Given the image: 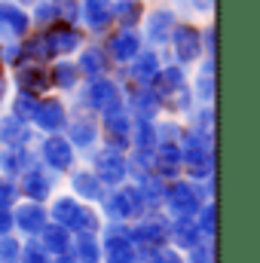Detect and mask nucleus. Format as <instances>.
Here are the masks:
<instances>
[{"label":"nucleus","instance_id":"1","mask_svg":"<svg viewBox=\"0 0 260 263\" xmlns=\"http://www.w3.org/2000/svg\"><path fill=\"white\" fill-rule=\"evenodd\" d=\"M178 147H181V175L187 181H205L214 175V138H205L184 126V138Z\"/></svg>","mask_w":260,"mask_h":263},{"label":"nucleus","instance_id":"2","mask_svg":"<svg viewBox=\"0 0 260 263\" xmlns=\"http://www.w3.org/2000/svg\"><path fill=\"white\" fill-rule=\"evenodd\" d=\"M98 211H101L104 220H126V223H132V220L147 214V205H144V199L138 193V187L132 181H126L120 187H107L104 199L98 202Z\"/></svg>","mask_w":260,"mask_h":263},{"label":"nucleus","instance_id":"3","mask_svg":"<svg viewBox=\"0 0 260 263\" xmlns=\"http://www.w3.org/2000/svg\"><path fill=\"white\" fill-rule=\"evenodd\" d=\"M34 153H37V162L43 165V168H49L52 175H67L70 168H77V150H73V144L65 138V132H55V135H43V138H37V144H34Z\"/></svg>","mask_w":260,"mask_h":263},{"label":"nucleus","instance_id":"4","mask_svg":"<svg viewBox=\"0 0 260 263\" xmlns=\"http://www.w3.org/2000/svg\"><path fill=\"white\" fill-rule=\"evenodd\" d=\"M202 205V196L196 190L193 181H187L184 175L175 181H165V193H162V214L169 220H190Z\"/></svg>","mask_w":260,"mask_h":263},{"label":"nucleus","instance_id":"5","mask_svg":"<svg viewBox=\"0 0 260 263\" xmlns=\"http://www.w3.org/2000/svg\"><path fill=\"white\" fill-rule=\"evenodd\" d=\"M98 239H101V263H135L138 248L132 242L126 220H104Z\"/></svg>","mask_w":260,"mask_h":263},{"label":"nucleus","instance_id":"6","mask_svg":"<svg viewBox=\"0 0 260 263\" xmlns=\"http://www.w3.org/2000/svg\"><path fill=\"white\" fill-rule=\"evenodd\" d=\"M80 107L92 110L95 117H104V114H114V110L126 107V95L120 92V86L110 77H98V80L86 83V89L80 95Z\"/></svg>","mask_w":260,"mask_h":263},{"label":"nucleus","instance_id":"7","mask_svg":"<svg viewBox=\"0 0 260 263\" xmlns=\"http://www.w3.org/2000/svg\"><path fill=\"white\" fill-rule=\"evenodd\" d=\"M86 159H89V168L95 172V178L104 187H120V184L129 181V162H126V153L123 150H114L107 144H98Z\"/></svg>","mask_w":260,"mask_h":263},{"label":"nucleus","instance_id":"8","mask_svg":"<svg viewBox=\"0 0 260 263\" xmlns=\"http://www.w3.org/2000/svg\"><path fill=\"white\" fill-rule=\"evenodd\" d=\"M65 138L73 144L77 153H92L101 144V123L92 110L80 107L77 114H67V126H65Z\"/></svg>","mask_w":260,"mask_h":263},{"label":"nucleus","instance_id":"9","mask_svg":"<svg viewBox=\"0 0 260 263\" xmlns=\"http://www.w3.org/2000/svg\"><path fill=\"white\" fill-rule=\"evenodd\" d=\"M129 236L138 251H144V248H162V245H169V217L162 211H150V214L132 220Z\"/></svg>","mask_w":260,"mask_h":263},{"label":"nucleus","instance_id":"10","mask_svg":"<svg viewBox=\"0 0 260 263\" xmlns=\"http://www.w3.org/2000/svg\"><path fill=\"white\" fill-rule=\"evenodd\" d=\"M15 184H18V196L22 199H28V202H49V199L55 196L59 175H52L49 168H43L40 162H34V165H28L15 178Z\"/></svg>","mask_w":260,"mask_h":263},{"label":"nucleus","instance_id":"11","mask_svg":"<svg viewBox=\"0 0 260 263\" xmlns=\"http://www.w3.org/2000/svg\"><path fill=\"white\" fill-rule=\"evenodd\" d=\"M49 214H46V202H28L18 199L12 205V227L18 233V239H37V233L46 227Z\"/></svg>","mask_w":260,"mask_h":263},{"label":"nucleus","instance_id":"12","mask_svg":"<svg viewBox=\"0 0 260 263\" xmlns=\"http://www.w3.org/2000/svg\"><path fill=\"white\" fill-rule=\"evenodd\" d=\"M67 104L62 98H40L37 101V110L31 117V126L37 135H55V132H65L67 126Z\"/></svg>","mask_w":260,"mask_h":263},{"label":"nucleus","instance_id":"13","mask_svg":"<svg viewBox=\"0 0 260 263\" xmlns=\"http://www.w3.org/2000/svg\"><path fill=\"white\" fill-rule=\"evenodd\" d=\"M98 123H101V141L107 147L123 150V153L132 147V117L126 107H120L114 114H104Z\"/></svg>","mask_w":260,"mask_h":263},{"label":"nucleus","instance_id":"14","mask_svg":"<svg viewBox=\"0 0 260 263\" xmlns=\"http://www.w3.org/2000/svg\"><path fill=\"white\" fill-rule=\"evenodd\" d=\"M67 184H70V196H77L80 202H89V205H98L107 187L95 178V172L86 165V168H70L67 172Z\"/></svg>","mask_w":260,"mask_h":263},{"label":"nucleus","instance_id":"15","mask_svg":"<svg viewBox=\"0 0 260 263\" xmlns=\"http://www.w3.org/2000/svg\"><path fill=\"white\" fill-rule=\"evenodd\" d=\"M37 132L31 123L25 120H15L12 114H3L0 117V147H34L37 144Z\"/></svg>","mask_w":260,"mask_h":263},{"label":"nucleus","instance_id":"16","mask_svg":"<svg viewBox=\"0 0 260 263\" xmlns=\"http://www.w3.org/2000/svg\"><path fill=\"white\" fill-rule=\"evenodd\" d=\"M169 40L175 43V55H178L181 65H193L199 59V52H202V37H199V31L193 25H175Z\"/></svg>","mask_w":260,"mask_h":263},{"label":"nucleus","instance_id":"17","mask_svg":"<svg viewBox=\"0 0 260 263\" xmlns=\"http://www.w3.org/2000/svg\"><path fill=\"white\" fill-rule=\"evenodd\" d=\"M15 89L18 92H31V95H46L49 89H52V83H49V70H43V67L37 65V62H25V65L15 67Z\"/></svg>","mask_w":260,"mask_h":263},{"label":"nucleus","instance_id":"18","mask_svg":"<svg viewBox=\"0 0 260 263\" xmlns=\"http://www.w3.org/2000/svg\"><path fill=\"white\" fill-rule=\"evenodd\" d=\"M126 110H129L132 120H159L162 104H159V98L150 86H138L126 98Z\"/></svg>","mask_w":260,"mask_h":263},{"label":"nucleus","instance_id":"19","mask_svg":"<svg viewBox=\"0 0 260 263\" xmlns=\"http://www.w3.org/2000/svg\"><path fill=\"white\" fill-rule=\"evenodd\" d=\"M34 162H37L34 147H0V175H6L12 181Z\"/></svg>","mask_w":260,"mask_h":263},{"label":"nucleus","instance_id":"20","mask_svg":"<svg viewBox=\"0 0 260 263\" xmlns=\"http://www.w3.org/2000/svg\"><path fill=\"white\" fill-rule=\"evenodd\" d=\"M43 43H46V49H49V55H65V52H73L77 46H80V31L73 28V25H52L46 34H43Z\"/></svg>","mask_w":260,"mask_h":263},{"label":"nucleus","instance_id":"21","mask_svg":"<svg viewBox=\"0 0 260 263\" xmlns=\"http://www.w3.org/2000/svg\"><path fill=\"white\" fill-rule=\"evenodd\" d=\"M37 242L46 248V254H49V257H59V254H67V251H70L73 233H70L67 227H62V223L46 220V227L37 233Z\"/></svg>","mask_w":260,"mask_h":263},{"label":"nucleus","instance_id":"22","mask_svg":"<svg viewBox=\"0 0 260 263\" xmlns=\"http://www.w3.org/2000/svg\"><path fill=\"white\" fill-rule=\"evenodd\" d=\"M80 208H83V202H80L77 196H70V193L52 196L49 202H46V214H49V220H52V223H62V227H67V230H73Z\"/></svg>","mask_w":260,"mask_h":263},{"label":"nucleus","instance_id":"23","mask_svg":"<svg viewBox=\"0 0 260 263\" xmlns=\"http://www.w3.org/2000/svg\"><path fill=\"white\" fill-rule=\"evenodd\" d=\"M199 242H205V236L199 233V227L193 223V217L190 220H169V245L175 248V251H190L196 248Z\"/></svg>","mask_w":260,"mask_h":263},{"label":"nucleus","instance_id":"24","mask_svg":"<svg viewBox=\"0 0 260 263\" xmlns=\"http://www.w3.org/2000/svg\"><path fill=\"white\" fill-rule=\"evenodd\" d=\"M153 175H159L162 181L181 178V147H178V144H156Z\"/></svg>","mask_w":260,"mask_h":263},{"label":"nucleus","instance_id":"25","mask_svg":"<svg viewBox=\"0 0 260 263\" xmlns=\"http://www.w3.org/2000/svg\"><path fill=\"white\" fill-rule=\"evenodd\" d=\"M28 28H31V18L15 3H3L0 6V34H6V37L15 40V37H25Z\"/></svg>","mask_w":260,"mask_h":263},{"label":"nucleus","instance_id":"26","mask_svg":"<svg viewBox=\"0 0 260 263\" xmlns=\"http://www.w3.org/2000/svg\"><path fill=\"white\" fill-rule=\"evenodd\" d=\"M70 254L77 263H101V239L95 233H73Z\"/></svg>","mask_w":260,"mask_h":263},{"label":"nucleus","instance_id":"27","mask_svg":"<svg viewBox=\"0 0 260 263\" xmlns=\"http://www.w3.org/2000/svg\"><path fill=\"white\" fill-rule=\"evenodd\" d=\"M107 49H110V55H114L117 62H132V59L141 52V37H138L132 28H123V31H117V34L110 37Z\"/></svg>","mask_w":260,"mask_h":263},{"label":"nucleus","instance_id":"28","mask_svg":"<svg viewBox=\"0 0 260 263\" xmlns=\"http://www.w3.org/2000/svg\"><path fill=\"white\" fill-rule=\"evenodd\" d=\"M80 12H83V22H86L92 31H104V28L114 22V6H110V0H83Z\"/></svg>","mask_w":260,"mask_h":263},{"label":"nucleus","instance_id":"29","mask_svg":"<svg viewBox=\"0 0 260 263\" xmlns=\"http://www.w3.org/2000/svg\"><path fill=\"white\" fill-rule=\"evenodd\" d=\"M107 67H110V62H107L104 49L89 46V49L80 55V65H77V70H80V77H86V80H98V77H107Z\"/></svg>","mask_w":260,"mask_h":263},{"label":"nucleus","instance_id":"30","mask_svg":"<svg viewBox=\"0 0 260 263\" xmlns=\"http://www.w3.org/2000/svg\"><path fill=\"white\" fill-rule=\"evenodd\" d=\"M159 59L153 55V52H138L135 59H132V70L129 77L135 80V86H150L153 83V77L159 73Z\"/></svg>","mask_w":260,"mask_h":263},{"label":"nucleus","instance_id":"31","mask_svg":"<svg viewBox=\"0 0 260 263\" xmlns=\"http://www.w3.org/2000/svg\"><path fill=\"white\" fill-rule=\"evenodd\" d=\"M172 28H175V12L172 9H156L147 22V37L153 43H165L172 37Z\"/></svg>","mask_w":260,"mask_h":263},{"label":"nucleus","instance_id":"32","mask_svg":"<svg viewBox=\"0 0 260 263\" xmlns=\"http://www.w3.org/2000/svg\"><path fill=\"white\" fill-rule=\"evenodd\" d=\"M129 150H156V120H132Z\"/></svg>","mask_w":260,"mask_h":263},{"label":"nucleus","instance_id":"33","mask_svg":"<svg viewBox=\"0 0 260 263\" xmlns=\"http://www.w3.org/2000/svg\"><path fill=\"white\" fill-rule=\"evenodd\" d=\"M101 227H104V217H101V211H98V205H89V202H83V208H80V214H77V223H73V230L70 233H101Z\"/></svg>","mask_w":260,"mask_h":263},{"label":"nucleus","instance_id":"34","mask_svg":"<svg viewBox=\"0 0 260 263\" xmlns=\"http://www.w3.org/2000/svg\"><path fill=\"white\" fill-rule=\"evenodd\" d=\"M187 129L190 132H199V135H205V138H214V110H211V104H199L193 107L190 114H187Z\"/></svg>","mask_w":260,"mask_h":263},{"label":"nucleus","instance_id":"35","mask_svg":"<svg viewBox=\"0 0 260 263\" xmlns=\"http://www.w3.org/2000/svg\"><path fill=\"white\" fill-rule=\"evenodd\" d=\"M49 83L55 89H62V92H73L77 83H80V70H77V65H70V62H59V65L49 70Z\"/></svg>","mask_w":260,"mask_h":263},{"label":"nucleus","instance_id":"36","mask_svg":"<svg viewBox=\"0 0 260 263\" xmlns=\"http://www.w3.org/2000/svg\"><path fill=\"white\" fill-rule=\"evenodd\" d=\"M193 223L199 227V233L205 239H214V233H217V205H214V199L199 205V211L193 214Z\"/></svg>","mask_w":260,"mask_h":263},{"label":"nucleus","instance_id":"37","mask_svg":"<svg viewBox=\"0 0 260 263\" xmlns=\"http://www.w3.org/2000/svg\"><path fill=\"white\" fill-rule=\"evenodd\" d=\"M135 263H184V254L175 251L172 245H162V248H144V251H138Z\"/></svg>","mask_w":260,"mask_h":263},{"label":"nucleus","instance_id":"38","mask_svg":"<svg viewBox=\"0 0 260 263\" xmlns=\"http://www.w3.org/2000/svg\"><path fill=\"white\" fill-rule=\"evenodd\" d=\"M37 95H31V92H15V98H12V104H9V114L15 117V120H25V123H31V117H34V110H37Z\"/></svg>","mask_w":260,"mask_h":263},{"label":"nucleus","instance_id":"39","mask_svg":"<svg viewBox=\"0 0 260 263\" xmlns=\"http://www.w3.org/2000/svg\"><path fill=\"white\" fill-rule=\"evenodd\" d=\"M110 6H114V15H117V22L123 28H135L138 25V18H141V0H117Z\"/></svg>","mask_w":260,"mask_h":263},{"label":"nucleus","instance_id":"40","mask_svg":"<svg viewBox=\"0 0 260 263\" xmlns=\"http://www.w3.org/2000/svg\"><path fill=\"white\" fill-rule=\"evenodd\" d=\"M184 123L181 120H156V144H181Z\"/></svg>","mask_w":260,"mask_h":263},{"label":"nucleus","instance_id":"41","mask_svg":"<svg viewBox=\"0 0 260 263\" xmlns=\"http://www.w3.org/2000/svg\"><path fill=\"white\" fill-rule=\"evenodd\" d=\"M18 263H52V257L46 254V248H43L37 239H22Z\"/></svg>","mask_w":260,"mask_h":263},{"label":"nucleus","instance_id":"42","mask_svg":"<svg viewBox=\"0 0 260 263\" xmlns=\"http://www.w3.org/2000/svg\"><path fill=\"white\" fill-rule=\"evenodd\" d=\"M190 92H193V98L199 104H211L214 101V73H199L196 77V86Z\"/></svg>","mask_w":260,"mask_h":263},{"label":"nucleus","instance_id":"43","mask_svg":"<svg viewBox=\"0 0 260 263\" xmlns=\"http://www.w3.org/2000/svg\"><path fill=\"white\" fill-rule=\"evenodd\" d=\"M184 263H214V239H205L196 248L184 251Z\"/></svg>","mask_w":260,"mask_h":263},{"label":"nucleus","instance_id":"44","mask_svg":"<svg viewBox=\"0 0 260 263\" xmlns=\"http://www.w3.org/2000/svg\"><path fill=\"white\" fill-rule=\"evenodd\" d=\"M18 248H22V239L15 233L0 236V263H18Z\"/></svg>","mask_w":260,"mask_h":263},{"label":"nucleus","instance_id":"45","mask_svg":"<svg viewBox=\"0 0 260 263\" xmlns=\"http://www.w3.org/2000/svg\"><path fill=\"white\" fill-rule=\"evenodd\" d=\"M18 199H22L18 196V184H15L12 178L0 175V208H12Z\"/></svg>","mask_w":260,"mask_h":263},{"label":"nucleus","instance_id":"46","mask_svg":"<svg viewBox=\"0 0 260 263\" xmlns=\"http://www.w3.org/2000/svg\"><path fill=\"white\" fill-rule=\"evenodd\" d=\"M34 15H37V22L49 25V22H55V18H59V9H55L52 3H43V6H37V9H34Z\"/></svg>","mask_w":260,"mask_h":263},{"label":"nucleus","instance_id":"47","mask_svg":"<svg viewBox=\"0 0 260 263\" xmlns=\"http://www.w3.org/2000/svg\"><path fill=\"white\" fill-rule=\"evenodd\" d=\"M9 233H15V227H12V208H0V236H9Z\"/></svg>","mask_w":260,"mask_h":263},{"label":"nucleus","instance_id":"48","mask_svg":"<svg viewBox=\"0 0 260 263\" xmlns=\"http://www.w3.org/2000/svg\"><path fill=\"white\" fill-rule=\"evenodd\" d=\"M62 3V15H65V22L70 25V22H77V15H80V6L73 3V0H59Z\"/></svg>","mask_w":260,"mask_h":263},{"label":"nucleus","instance_id":"49","mask_svg":"<svg viewBox=\"0 0 260 263\" xmlns=\"http://www.w3.org/2000/svg\"><path fill=\"white\" fill-rule=\"evenodd\" d=\"M202 49H208L211 59H214V28H205V34H202Z\"/></svg>","mask_w":260,"mask_h":263},{"label":"nucleus","instance_id":"50","mask_svg":"<svg viewBox=\"0 0 260 263\" xmlns=\"http://www.w3.org/2000/svg\"><path fill=\"white\" fill-rule=\"evenodd\" d=\"M190 3H193V9H199V12H208L214 6V0H190Z\"/></svg>","mask_w":260,"mask_h":263},{"label":"nucleus","instance_id":"51","mask_svg":"<svg viewBox=\"0 0 260 263\" xmlns=\"http://www.w3.org/2000/svg\"><path fill=\"white\" fill-rule=\"evenodd\" d=\"M52 263H77V260H73V254L67 251V254H59V257H52Z\"/></svg>","mask_w":260,"mask_h":263},{"label":"nucleus","instance_id":"52","mask_svg":"<svg viewBox=\"0 0 260 263\" xmlns=\"http://www.w3.org/2000/svg\"><path fill=\"white\" fill-rule=\"evenodd\" d=\"M3 95H6V80L0 77V101H3Z\"/></svg>","mask_w":260,"mask_h":263},{"label":"nucleus","instance_id":"53","mask_svg":"<svg viewBox=\"0 0 260 263\" xmlns=\"http://www.w3.org/2000/svg\"><path fill=\"white\" fill-rule=\"evenodd\" d=\"M15 3H34V0H15Z\"/></svg>","mask_w":260,"mask_h":263},{"label":"nucleus","instance_id":"54","mask_svg":"<svg viewBox=\"0 0 260 263\" xmlns=\"http://www.w3.org/2000/svg\"><path fill=\"white\" fill-rule=\"evenodd\" d=\"M52 3H59V0H52Z\"/></svg>","mask_w":260,"mask_h":263},{"label":"nucleus","instance_id":"55","mask_svg":"<svg viewBox=\"0 0 260 263\" xmlns=\"http://www.w3.org/2000/svg\"><path fill=\"white\" fill-rule=\"evenodd\" d=\"M0 52H3V46H0Z\"/></svg>","mask_w":260,"mask_h":263}]
</instances>
